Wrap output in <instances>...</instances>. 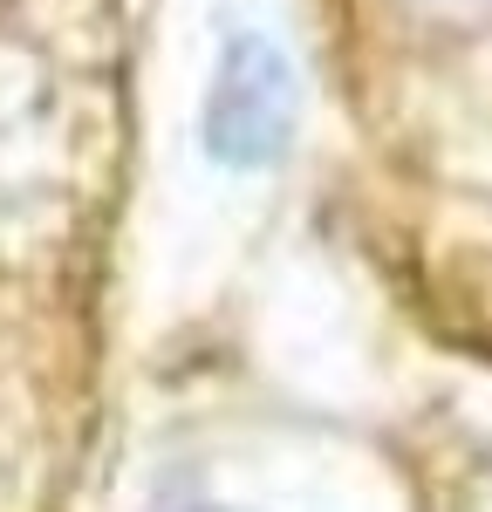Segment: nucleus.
<instances>
[{"label": "nucleus", "instance_id": "obj_4", "mask_svg": "<svg viewBox=\"0 0 492 512\" xmlns=\"http://www.w3.org/2000/svg\"><path fill=\"white\" fill-rule=\"evenodd\" d=\"M192 512H226V506H192Z\"/></svg>", "mask_w": 492, "mask_h": 512}, {"label": "nucleus", "instance_id": "obj_2", "mask_svg": "<svg viewBox=\"0 0 492 512\" xmlns=\"http://www.w3.org/2000/svg\"><path fill=\"white\" fill-rule=\"evenodd\" d=\"M431 28H492V0H404Z\"/></svg>", "mask_w": 492, "mask_h": 512}, {"label": "nucleus", "instance_id": "obj_3", "mask_svg": "<svg viewBox=\"0 0 492 512\" xmlns=\"http://www.w3.org/2000/svg\"><path fill=\"white\" fill-rule=\"evenodd\" d=\"M451 512H492V451L472 465V472L458 478V499H451Z\"/></svg>", "mask_w": 492, "mask_h": 512}, {"label": "nucleus", "instance_id": "obj_1", "mask_svg": "<svg viewBox=\"0 0 492 512\" xmlns=\"http://www.w3.org/2000/svg\"><path fill=\"white\" fill-rule=\"evenodd\" d=\"M294 110H301V89H294V62L267 35H233L219 48V69L205 89V151L233 171H267L294 137Z\"/></svg>", "mask_w": 492, "mask_h": 512}]
</instances>
